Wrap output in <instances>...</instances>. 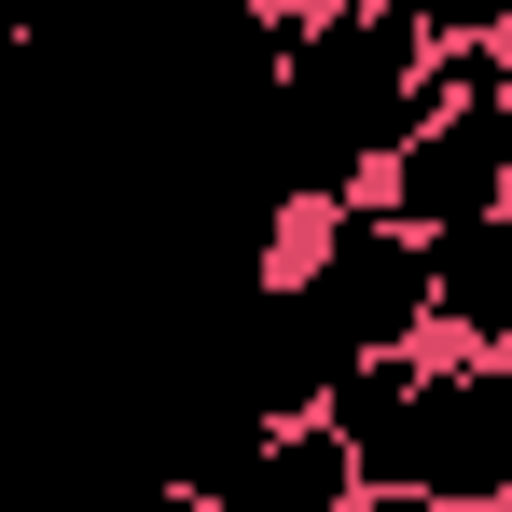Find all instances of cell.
<instances>
[{
  "label": "cell",
  "instance_id": "5b68a950",
  "mask_svg": "<svg viewBox=\"0 0 512 512\" xmlns=\"http://www.w3.org/2000/svg\"><path fill=\"white\" fill-rule=\"evenodd\" d=\"M305 14H360V0H305Z\"/></svg>",
  "mask_w": 512,
  "mask_h": 512
},
{
  "label": "cell",
  "instance_id": "8992f818",
  "mask_svg": "<svg viewBox=\"0 0 512 512\" xmlns=\"http://www.w3.org/2000/svg\"><path fill=\"white\" fill-rule=\"evenodd\" d=\"M499 42H512V14H499Z\"/></svg>",
  "mask_w": 512,
  "mask_h": 512
},
{
  "label": "cell",
  "instance_id": "3957f363",
  "mask_svg": "<svg viewBox=\"0 0 512 512\" xmlns=\"http://www.w3.org/2000/svg\"><path fill=\"white\" fill-rule=\"evenodd\" d=\"M416 236H443V222H471V208H512V97H443L416 139L388 153V180H374Z\"/></svg>",
  "mask_w": 512,
  "mask_h": 512
},
{
  "label": "cell",
  "instance_id": "277c9868",
  "mask_svg": "<svg viewBox=\"0 0 512 512\" xmlns=\"http://www.w3.org/2000/svg\"><path fill=\"white\" fill-rule=\"evenodd\" d=\"M429 333L443 346H512V208H471L429 236Z\"/></svg>",
  "mask_w": 512,
  "mask_h": 512
},
{
  "label": "cell",
  "instance_id": "7a4b0ae2",
  "mask_svg": "<svg viewBox=\"0 0 512 512\" xmlns=\"http://www.w3.org/2000/svg\"><path fill=\"white\" fill-rule=\"evenodd\" d=\"M277 291H291V319L319 346V374L374 360V346H429V236L388 208V194L305 208L291 250H277ZM319 402H333V388H319Z\"/></svg>",
  "mask_w": 512,
  "mask_h": 512
},
{
  "label": "cell",
  "instance_id": "6da1fadb",
  "mask_svg": "<svg viewBox=\"0 0 512 512\" xmlns=\"http://www.w3.org/2000/svg\"><path fill=\"white\" fill-rule=\"evenodd\" d=\"M374 512H512V346H374L333 374Z\"/></svg>",
  "mask_w": 512,
  "mask_h": 512
}]
</instances>
